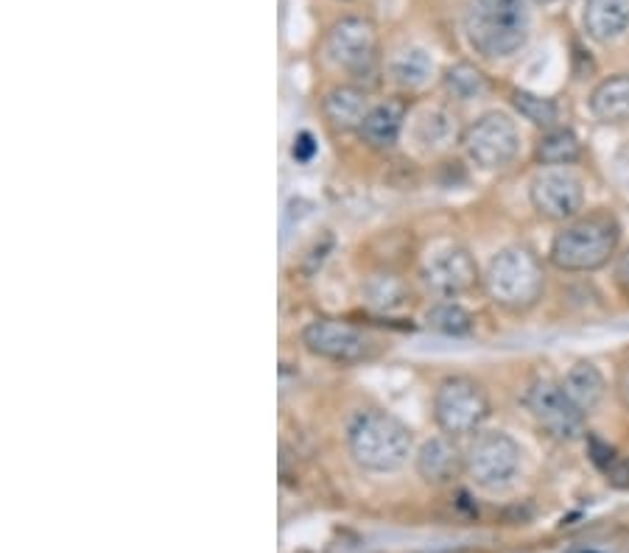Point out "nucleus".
Segmentation results:
<instances>
[{
	"label": "nucleus",
	"instance_id": "1",
	"mask_svg": "<svg viewBox=\"0 0 629 553\" xmlns=\"http://www.w3.org/2000/svg\"><path fill=\"white\" fill-rule=\"evenodd\" d=\"M621 243V224L613 212L596 210L576 216L554 235L549 249L551 266L568 274H587L605 268Z\"/></svg>",
	"mask_w": 629,
	"mask_h": 553
},
{
	"label": "nucleus",
	"instance_id": "2",
	"mask_svg": "<svg viewBox=\"0 0 629 553\" xmlns=\"http://www.w3.org/2000/svg\"><path fill=\"white\" fill-rule=\"evenodd\" d=\"M465 37L484 59H510L529 39L526 0H468Z\"/></svg>",
	"mask_w": 629,
	"mask_h": 553
},
{
	"label": "nucleus",
	"instance_id": "3",
	"mask_svg": "<svg viewBox=\"0 0 629 553\" xmlns=\"http://www.w3.org/2000/svg\"><path fill=\"white\" fill-rule=\"evenodd\" d=\"M350 456L369 473H394L412 456V430L394 414L369 408L355 414L347 428Z\"/></svg>",
	"mask_w": 629,
	"mask_h": 553
},
{
	"label": "nucleus",
	"instance_id": "4",
	"mask_svg": "<svg viewBox=\"0 0 629 553\" xmlns=\"http://www.w3.org/2000/svg\"><path fill=\"white\" fill-rule=\"evenodd\" d=\"M484 288L499 308L526 313L546 291V268L529 246H506L492 255L484 272Z\"/></svg>",
	"mask_w": 629,
	"mask_h": 553
},
{
	"label": "nucleus",
	"instance_id": "5",
	"mask_svg": "<svg viewBox=\"0 0 629 553\" xmlns=\"http://www.w3.org/2000/svg\"><path fill=\"white\" fill-rule=\"evenodd\" d=\"M324 50L336 68L353 76L355 81H373L380 68L378 28L367 18H342L331 25Z\"/></svg>",
	"mask_w": 629,
	"mask_h": 553
},
{
	"label": "nucleus",
	"instance_id": "6",
	"mask_svg": "<svg viewBox=\"0 0 629 553\" xmlns=\"http://www.w3.org/2000/svg\"><path fill=\"white\" fill-rule=\"evenodd\" d=\"M490 417V398L468 375H450L436 385L434 419L448 436H470Z\"/></svg>",
	"mask_w": 629,
	"mask_h": 553
},
{
	"label": "nucleus",
	"instance_id": "7",
	"mask_svg": "<svg viewBox=\"0 0 629 553\" xmlns=\"http://www.w3.org/2000/svg\"><path fill=\"white\" fill-rule=\"evenodd\" d=\"M521 445L504 430H487L468 448V475L479 489L504 492L521 475Z\"/></svg>",
	"mask_w": 629,
	"mask_h": 553
},
{
	"label": "nucleus",
	"instance_id": "8",
	"mask_svg": "<svg viewBox=\"0 0 629 553\" xmlns=\"http://www.w3.org/2000/svg\"><path fill=\"white\" fill-rule=\"evenodd\" d=\"M461 149L476 169L501 171L521 151V131L506 113H487L461 131Z\"/></svg>",
	"mask_w": 629,
	"mask_h": 553
},
{
	"label": "nucleus",
	"instance_id": "9",
	"mask_svg": "<svg viewBox=\"0 0 629 553\" xmlns=\"http://www.w3.org/2000/svg\"><path fill=\"white\" fill-rule=\"evenodd\" d=\"M526 408L531 411L535 423L549 436L560 441H573L585 434V417L573 400L568 398L562 383L549 378H537L526 392Z\"/></svg>",
	"mask_w": 629,
	"mask_h": 553
},
{
	"label": "nucleus",
	"instance_id": "10",
	"mask_svg": "<svg viewBox=\"0 0 629 553\" xmlns=\"http://www.w3.org/2000/svg\"><path fill=\"white\" fill-rule=\"evenodd\" d=\"M529 199L537 216L549 221H573L585 207V185L568 169H542L531 180Z\"/></svg>",
	"mask_w": 629,
	"mask_h": 553
},
{
	"label": "nucleus",
	"instance_id": "11",
	"mask_svg": "<svg viewBox=\"0 0 629 553\" xmlns=\"http://www.w3.org/2000/svg\"><path fill=\"white\" fill-rule=\"evenodd\" d=\"M302 344L308 353L333 364H358L373 349V342L353 324L336 322V319H317L302 330Z\"/></svg>",
	"mask_w": 629,
	"mask_h": 553
},
{
	"label": "nucleus",
	"instance_id": "12",
	"mask_svg": "<svg viewBox=\"0 0 629 553\" xmlns=\"http://www.w3.org/2000/svg\"><path fill=\"white\" fill-rule=\"evenodd\" d=\"M420 277H423L428 291L445 299L470 293L479 283H484V277L479 274V263L473 261L468 249L461 246H448L443 252H436L434 257H428Z\"/></svg>",
	"mask_w": 629,
	"mask_h": 553
},
{
	"label": "nucleus",
	"instance_id": "13",
	"mask_svg": "<svg viewBox=\"0 0 629 553\" xmlns=\"http://www.w3.org/2000/svg\"><path fill=\"white\" fill-rule=\"evenodd\" d=\"M414 466H418V475L425 484L445 486L468 470V456L461 453V448L456 445V436L443 434L425 441Z\"/></svg>",
	"mask_w": 629,
	"mask_h": 553
},
{
	"label": "nucleus",
	"instance_id": "14",
	"mask_svg": "<svg viewBox=\"0 0 629 553\" xmlns=\"http://www.w3.org/2000/svg\"><path fill=\"white\" fill-rule=\"evenodd\" d=\"M369 110V93L358 84H333L322 95V113L336 131H358Z\"/></svg>",
	"mask_w": 629,
	"mask_h": 553
},
{
	"label": "nucleus",
	"instance_id": "15",
	"mask_svg": "<svg viewBox=\"0 0 629 553\" xmlns=\"http://www.w3.org/2000/svg\"><path fill=\"white\" fill-rule=\"evenodd\" d=\"M582 25L587 37L598 45L624 37L629 28V0H585Z\"/></svg>",
	"mask_w": 629,
	"mask_h": 553
},
{
	"label": "nucleus",
	"instance_id": "16",
	"mask_svg": "<svg viewBox=\"0 0 629 553\" xmlns=\"http://www.w3.org/2000/svg\"><path fill=\"white\" fill-rule=\"evenodd\" d=\"M405 106L400 101H380L373 104V110L364 118L358 137L375 151H392L403 135Z\"/></svg>",
	"mask_w": 629,
	"mask_h": 553
},
{
	"label": "nucleus",
	"instance_id": "17",
	"mask_svg": "<svg viewBox=\"0 0 629 553\" xmlns=\"http://www.w3.org/2000/svg\"><path fill=\"white\" fill-rule=\"evenodd\" d=\"M593 118L605 126L629 124V73H616L602 79L587 99Z\"/></svg>",
	"mask_w": 629,
	"mask_h": 553
},
{
	"label": "nucleus",
	"instance_id": "18",
	"mask_svg": "<svg viewBox=\"0 0 629 553\" xmlns=\"http://www.w3.org/2000/svg\"><path fill=\"white\" fill-rule=\"evenodd\" d=\"M562 389H565V394L573 400V405H576L582 414H593V411L602 405V400H605L607 380L596 364L580 361L568 369L565 380H562Z\"/></svg>",
	"mask_w": 629,
	"mask_h": 553
},
{
	"label": "nucleus",
	"instance_id": "19",
	"mask_svg": "<svg viewBox=\"0 0 629 553\" xmlns=\"http://www.w3.org/2000/svg\"><path fill=\"white\" fill-rule=\"evenodd\" d=\"M389 79L403 90H420L434 73V59L423 48H403L389 59Z\"/></svg>",
	"mask_w": 629,
	"mask_h": 553
},
{
	"label": "nucleus",
	"instance_id": "20",
	"mask_svg": "<svg viewBox=\"0 0 629 553\" xmlns=\"http://www.w3.org/2000/svg\"><path fill=\"white\" fill-rule=\"evenodd\" d=\"M582 157L580 137L571 129H549L540 137V143L535 149V160L546 169H565Z\"/></svg>",
	"mask_w": 629,
	"mask_h": 553
},
{
	"label": "nucleus",
	"instance_id": "21",
	"mask_svg": "<svg viewBox=\"0 0 629 553\" xmlns=\"http://www.w3.org/2000/svg\"><path fill=\"white\" fill-rule=\"evenodd\" d=\"M364 299L375 311H398L405 306L409 299V288L400 280L398 274H373L367 283H364Z\"/></svg>",
	"mask_w": 629,
	"mask_h": 553
},
{
	"label": "nucleus",
	"instance_id": "22",
	"mask_svg": "<svg viewBox=\"0 0 629 553\" xmlns=\"http://www.w3.org/2000/svg\"><path fill=\"white\" fill-rule=\"evenodd\" d=\"M443 88L450 99L456 101H473L487 93V76L481 73L476 65L470 62H456L445 70Z\"/></svg>",
	"mask_w": 629,
	"mask_h": 553
},
{
	"label": "nucleus",
	"instance_id": "23",
	"mask_svg": "<svg viewBox=\"0 0 629 553\" xmlns=\"http://www.w3.org/2000/svg\"><path fill=\"white\" fill-rule=\"evenodd\" d=\"M425 324H428L431 330H436V333H445V336H468L470 330H473L476 319L465 306L445 299V302H436V306L428 308Z\"/></svg>",
	"mask_w": 629,
	"mask_h": 553
},
{
	"label": "nucleus",
	"instance_id": "24",
	"mask_svg": "<svg viewBox=\"0 0 629 553\" xmlns=\"http://www.w3.org/2000/svg\"><path fill=\"white\" fill-rule=\"evenodd\" d=\"M450 137H454V120H450V115L445 113V110H428V113L420 115L418 124H414V140L428 151L448 146Z\"/></svg>",
	"mask_w": 629,
	"mask_h": 553
},
{
	"label": "nucleus",
	"instance_id": "25",
	"mask_svg": "<svg viewBox=\"0 0 629 553\" xmlns=\"http://www.w3.org/2000/svg\"><path fill=\"white\" fill-rule=\"evenodd\" d=\"M512 106L521 113V118H526L529 124L540 126V129L546 131L554 129L557 118H560L554 101L542 99V95L537 93H529V90H515V93H512Z\"/></svg>",
	"mask_w": 629,
	"mask_h": 553
},
{
	"label": "nucleus",
	"instance_id": "26",
	"mask_svg": "<svg viewBox=\"0 0 629 553\" xmlns=\"http://www.w3.org/2000/svg\"><path fill=\"white\" fill-rule=\"evenodd\" d=\"M605 475L613 486H618V489H629V459H624V456L618 453L613 456L605 466Z\"/></svg>",
	"mask_w": 629,
	"mask_h": 553
},
{
	"label": "nucleus",
	"instance_id": "27",
	"mask_svg": "<svg viewBox=\"0 0 629 553\" xmlns=\"http://www.w3.org/2000/svg\"><path fill=\"white\" fill-rule=\"evenodd\" d=\"M313 151H317V146H313V137L308 135V131H302V135L294 137V149H291L294 160H302V162L311 160Z\"/></svg>",
	"mask_w": 629,
	"mask_h": 553
},
{
	"label": "nucleus",
	"instance_id": "28",
	"mask_svg": "<svg viewBox=\"0 0 629 553\" xmlns=\"http://www.w3.org/2000/svg\"><path fill=\"white\" fill-rule=\"evenodd\" d=\"M616 286L624 297L629 299V249L616 261Z\"/></svg>",
	"mask_w": 629,
	"mask_h": 553
},
{
	"label": "nucleus",
	"instance_id": "29",
	"mask_svg": "<svg viewBox=\"0 0 629 553\" xmlns=\"http://www.w3.org/2000/svg\"><path fill=\"white\" fill-rule=\"evenodd\" d=\"M535 3H554V0H535Z\"/></svg>",
	"mask_w": 629,
	"mask_h": 553
},
{
	"label": "nucleus",
	"instance_id": "30",
	"mask_svg": "<svg viewBox=\"0 0 629 553\" xmlns=\"http://www.w3.org/2000/svg\"><path fill=\"white\" fill-rule=\"evenodd\" d=\"M339 3H353V0H339Z\"/></svg>",
	"mask_w": 629,
	"mask_h": 553
}]
</instances>
